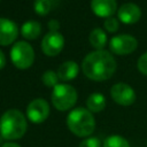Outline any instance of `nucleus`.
Returning a JSON list of instances; mask_svg holds the SVG:
<instances>
[{
  "mask_svg": "<svg viewBox=\"0 0 147 147\" xmlns=\"http://www.w3.org/2000/svg\"><path fill=\"white\" fill-rule=\"evenodd\" d=\"M84 75L96 82L109 79L116 70V61L107 51H94L87 54L82 63Z\"/></svg>",
  "mask_w": 147,
  "mask_h": 147,
  "instance_id": "nucleus-1",
  "label": "nucleus"
},
{
  "mask_svg": "<svg viewBox=\"0 0 147 147\" xmlns=\"http://www.w3.org/2000/svg\"><path fill=\"white\" fill-rule=\"evenodd\" d=\"M1 147H21V146L16 142H5Z\"/></svg>",
  "mask_w": 147,
  "mask_h": 147,
  "instance_id": "nucleus-25",
  "label": "nucleus"
},
{
  "mask_svg": "<svg viewBox=\"0 0 147 147\" xmlns=\"http://www.w3.org/2000/svg\"><path fill=\"white\" fill-rule=\"evenodd\" d=\"M68 129L77 137H88L94 132L95 119L92 113L83 107L72 109L67 116Z\"/></svg>",
  "mask_w": 147,
  "mask_h": 147,
  "instance_id": "nucleus-3",
  "label": "nucleus"
},
{
  "mask_svg": "<svg viewBox=\"0 0 147 147\" xmlns=\"http://www.w3.org/2000/svg\"><path fill=\"white\" fill-rule=\"evenodd\" d=\"M64 46L63 36L59 32H48L41 41V49L47 56H56Z\"/></svg>",
  "mask_w": 147,
  "mask_h": 147,
  "instance_id": "nucleus-9",
  "label": "nucleus"
},
{
  "mask_svg": "<svg viewBox=\"0 0 147 147\" xmlns=\"http://www.w3.org/2000/svg\"><path fill=\"white\" fill-rule=\"evenodd\" d=\"M49 115V105L44 99H34L26 107V116L30 122L40 124L47 119Z\"/></svg>",
  "mask_w": 147,
  "mask_h": 147,
  "instance_id": "nucleus-6",
  "label": "nucleus"
},
{
  "mask_svg": "<svg viewBox=\"0 0 147 147\" xmlns=\"http://www.w3.org/2000/svg\"><path fill=\"white\" fill-rule=\"evenodd\" d=\"M56 74L59 76V79L63 82L72 80L78 75V64L74 61H67L59 67Z\"/></svg>",
  "mask_w": 147,
  "mask_h": 147,
  "instance_id": "nucleus-13",
  "label": "nucleus"
},
{
  "mask_svg": "<svg viewBox=\"0 0 147 147\" xmlns=\"http://www.w3.org/2000/svg\"><path fill=\"white\" fill-rule=\"evenodd\" d=\"M48 28H49V32H57V29L60 28V23L56 20H51L48 22Z\"/></svg>",
  "mask_w": 147,
  "mask_h": 147,
  "instance_id": "nucleus-23",
  "label": "nucleus"
},
{
  "mask_svg": "<svg viewBox=\"0 0 147 147\" xmlns=\"http://www.w3.org/2000/svg\"><path fill=\"white\" fill-rule=\"evenodd\" d=\"M138 41L134 37L130 34H119L111 38L109 42V48L114 54L117 55H127L136 51Z\"/></svg>",
  "mask_w": 147,
  "mask_h": 147,
  "instance_id": "nucleus-7",
  "label": "nucleus"
},
{
  "mask_svg": "<svg viewBox=\"0 0 147 147\" xmlns=\"http://www.w3.org/2000/svg\"><path fill=\"white\" fill-rule=\"evenodd\" d=\"M78 147H101V141L96 137H90L80 141Z\"/></svg>",
  "mask_w": 147,
  "mask_h": 147,
  "instance_id": "nucleus-21",
  "label": "nucleus"
},
{
  "mask_svg": "<svg viewBox=\"0 0 147 147\" xmlns=\"http://www.w3.org/2000/svg\"><path fill=\"white\" fill-rule=\"evenodd\" d=\"M10 59L16 68L28 69L34 61V51L30 44L17 41L10 49Z\"/></svg>",
  "mask_w": 147,
  "mask_h": 147,
  "instance_id": "nucleus-5",
  "label": "nucleus"
},
{
  "mask_svg": "<svg viewBox=\"0 0 147 147\" xmlns=\"http://www.w3.org/2000/svg\"><path fill=\"white\" fill-rule=\"evenodd\" d=\"M110 95L113 100L121 106H131L136 101L134 90L125 83L115 84L110 90Z\"/></svg>",
  "mask_w": 147,
  "mask_h": 147,
  "instance_id": "nucleus-8",
  "label": "nucleus"
},
{
  "mask_svg": "<svg viewBox=\"0 0 147 147\" xmlns=\"http://www.w3.org/2000/svg\"><path fill=\"white\" fill-rule=\"evenodd\" d=\"M91 8L96 16L108 18L117 10V3L116 0H92Z\"/></svg>",
  "mask_w": 147,
  "mask_h": 147,
  "instance_id": "nucleus-12",
  "label": "nucleus"
},
{
  "mask_svg": "<svg viewBox=\"0 0 147 147\" xmlns=\"http://www.w3.org/2000/svg\"><path fill=\"white\" fill-rule=\"evenodd\" d=\"M41 32V26L36 21H28L25 22L21 28L22 36L28 40H33L39 37Z\"/></svg>",
  "mask_w": 147,
  "mask_h": 147,
  "instance_id": "nucleus-14",
  "label": "nucleus"
},
{
  "mask_svg": "<svg viewBox=\"0 0 147 147\" xmlns=\"http://www.w3.org/2000/svg\"><path fill=\"white\" fill-rule=\"evenodd\" d=\"M54 6H55L54 0H36L33 2L34 11L40 16L47 15L54 8Z\"/></svg>",
  "mask_w": 147,
  "mask_h": 147,
  "instance_id": "nucleus-17",
  "label": "nucleus"
},
{
  "mask_svg": "<svg viewBox=\"0 0 147 147\" xmlns=\"http://www.w3.org/2000/svg\"><path fill=\"white\" fill-rule=\"evenodd\" d=\"M86 106L91 113H100L106 107V98L101 93H92L86 100Z\"/></svg>",
  "mask_w": 147,
  "mask_h": 147,
  "instance_id": "nucleus-15",
  "label": "nucleus"
},
{
  "mask_svg": "<svg viewBox=\"0 0 147 147\" xmlns=\"http://www.w3.org/2000/svg\"><path fill=\"white\" fill-rule=\"evenodd\" d=\"M41 80L42 83L47 86V87H55L57 85V80H59V76L56 72H54L53 70H47L44 72V75L41 76Z\"/></svg>",
  "mask_w": 147,
  "mask_h": 147,
  "instance_id": "nucleus-19",
  "label": "nucleus"
},
{
  "mask_svg": "<svg viewBox=\"0 0 147 147\" xmlns=\"http://www.w3.org/2000/svg\"><path fill=\"white\" fill-rule=\"evenodd\" d=\"M138 69L141 74L147 76V52L142 54L138 60Z\"/></svg>",
  "mask_w": 147,
  "mask_h": 147,
  "instance_id": "nucleus-22",
  "label": "nucleus"
},
{
  "mask_svg": "<svg viewBox=\"0 0 147 147\" xmlns=\"http://www.w3.org/2000/svg\"><path fill=\"white\" fill-rule=\"evenodd\" d=\"M18 34V28L16 23L8 18L0 17V45L7 46L14 42V40L17 38Z\"/></svg>",
  "mask_w": 147,
  "mask_h": 147,
  "instance_id": "nucleus-10",
  "label": "nucleus"
},
{
  "mask_svg": "<svg viewBox=\"0 0 147 147\" xmlns=\"http://www.w3.org/2000/svg\"><path fill=\"white\" fill-rule=\"evenodd\" d=\"M5 64H6V57H5L3 53L0 51V69H2L5 67Z\"/></svg>",
  "mask_w": 147,
  "mask_h": 147,
  "instance_id": "nucleus-24",
  "label": "nucleus"
},
{
  "mask_svg": "<svg viewBox=\"0 0 147 147\" xmlns=\"http://www.w3.org/2000/svg\"><path fill=\"white\" fill-rule=\"evenodd\" d=\"M28 129L24 115L17 109H9L0 117V134L6 140L21 139Z\"/></svg>",
  "mask_w": 147,
  "mask_h": 147,
  "instance_id": "nucleus-2",
  "label": "nucleus"
},
{
  "mask_svg": "<svg viewBox=\"0 0 147 147\" xmlns=\"http://www.w3.org/2000/svg\"><path fill=\"white\" fill-rule=\"evenodd\" d=\"M103 147H130V144L122 136L113 134L103 141Z\"/></svg>",
  "mask_w": 147,
  "mask_h": 147,
  "instance_id": "nucleus-18",
  "label": "nucleus"
},
{
  "mask_svg": "<svg viewBox=\"0 0 147 147\" xmlns=\"http://www.w3.org/2000/svg\"><path fill=\"white\" fill-rule=\"evenodd\" d=\"M77 101V91L68 84H57L52 92V103L60 110L65 111L72 108Z\"/></svg>",
  "mask_w": 147,
  "mask_h": 147,
  "instance_id": "nucleus-4",
  "label": "nucleus"
},
{
  "mask_svg": "<svg viewBox=\"0 0 147 147\" xmlns=\"http://www.w3.org/2000/svg\"><path fill=\"white\" fill-rule=\"evenodd\" d=\"M88 40H90V44L92 45V47H94L96 51H101L107 42V36L102 29L96 28V29L92 30V32L90 33Z\"/></svg>",
  "mask_w": 147,
  "mask_h": 147,
  "instance_id": "nucleus-16",
  "label": "nucleus"
},
{
  "mask_svg": "<svg viewBox=\"0 0 147 147\" xmlns=\"http://www.w3.org/2000/svg\"><path fill=\"white\" fill-rule=\"evenodd\" d=\"M103 25H105V28H106V30H107L108 32H116V31L118 30L119 23H118V21H117L115 17L111 16V17L106 18Z\"/></svg>",
  "mask_w": 147,
  "mask_h": 147,
  "instance_id": "nucleus-20",
  "label": "nucleus"
},
{
  "mask_svg": "<svg viewBox=\"0 0 147 147\" xmlns=\"http://www.w3.org/2000/svg\"><path fill=\"white\" fill-rule=\"evenodd\" d=\"M117 16L121 22L125 24H133L140 20L141 10L136 3H124L117 10Z\"/></svg>",
  "mask_w": 147,
  "mask_h": 147,
  "instance_id": "nucleus-11",
  "label": "nucleus"
}]
</instances>
